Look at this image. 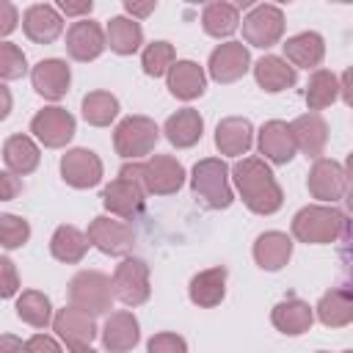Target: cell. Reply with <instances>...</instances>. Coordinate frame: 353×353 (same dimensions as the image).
<instances>
[{"instance_id": "4fadbf2b", "label": "cell", "mask_w": 353, "mask_h": 353, "mask_svg": "<svg viewBox=\"0 0 353 353\" xmlns=\"http://www.w3.org/2000/svg\"><path fill=\"white\" fill-rule=\"evenodd\" d=\"M251 55L243 47V41H226L218 44L210 55V77L218 83H234L248 72Z\"/></svg>"}, {"instance_id": "e0dca14e", "label": "cell", "mask_w": 353, "mask_h": 353, "mask_svg": "<svg viewBox=\"0 0 353 353\" xmlns=\"http://www.w3.org/2000/svg\"><path fill=\"white\" fill-rule=\"evenodd\" d=\"M22 28H25V33H28L30 41H36V44H50V41H55V39L61 36L63 19H61V14H58L50 3H36V6H30V8L25 11Z\"/></svg>"}, {"instance_id": "1f68e13d", "label": "cell", "mask_w": 353, "mask_h": 353, "mask_svg": "<svg viewBox=\"0 0 353 353\" xmlns=\"http://www.w3.org/2000/svg\"><path fill=\"white\" fill-rule=\"evenodd\" d=\"M3 160L11 174L25 176L39 165V146L28 135H11L3 143Z\"/></svg>"}, {"instance_id": "60d3db41", "label": "cell", "mask_w": 353, "mask_h": 353, "mask_svg": "<svg viewBox=\"0 0 353 353\" xmlns=\"http://www.w3.org/2000/svg\"><path fill=\"white\" fill-rule=\"evenodd\" d=\"M146 350L149 353H188V345H185V339L179 334H168L165 331V334H154L149 339Z\"/></svg>"}, {"instance_id": "74e56055", "label": "cell", "mask_w": 353, "mask_h": 353, "mask_svg": "<svg viewBox=\"0 0 353 353\" xmlns=\"http://www.w3.org/2000/svg\"><path fill=\"white\" fill-rule=\"evenodd\" d=\"M141 66L149 77H160L165 74L171 66H174V47L168 41H152L146 50H143V58H141Z\"/></svg>"}, {"instance_id": "f907efd6", "label": "cell", "mask_w": 353, "mask_h": 353, "mask_svg": "<svg viewBox=\"0 0 353 353\" xmlns=\"http://www.w3.org/2000/svg\"><path fill=\"white\" fill-rule=\"evenodd\" d=\"M72 353H97L91 345H77V347H72Z\"/></svg>"}, {"instance_id": "6da1fadb", "label": "cell", "mask_w": 353, "mask_h": 353, "mask_svg": "<svg viewBox=\"0 0 353 353\" xmlns=\"http://www.w3.org/2000/svg\"><path fill=\"white\" fill-rule=\"evenodd\" d=\"M234 185L245 201V207L256 215H270L284 204V193L273 176V171L259 157H243L232 168Z\"/></svg>"}, {"instance_id": "681fc988", "label": "cell", "mask_w": 353, "mask_h": 353, "mask_svg": "<svg viewBox=\"0 0 353 353\" xmlns=\"http://www.w3.org/2000/svg\"><path fill=\"white\" fill-rule=\"evenodd\" d=\"M8 113H11V91L0 83V121H3Z\"/></svg>"}, {"instance_id": "ee69618b", "label": "cell", "mask_w": 353, "mask_h": 353, "mask_svg": "<svg viewBox=\"0 0 353 353\" xmlns=\"http://www.w3.org/2000/svg\"><path fill=\"white\" fill-rule=\"evenodd\" d=\"M25 353H61V347H58V342L52 336L36 334V336H30L25 342Z\"/></svg>"}, {"instance_id": "3957f363", "label": "cell", "mask_w": 353, "mask_h": 353, "mask_svg": "<svg viewBox=\"0 0 353 353\" xmlns=\"http://www.w3.org/2000/svg\"><path fill=\"white\" fill-rule=\"evenodd\" d=\"M190 188H193L196 201L204 210H226L234 201L232 188H229V168L218 157H204L193 165Z\"/></svg>"}, {"instance_id": "ba28073f", "label": "cell", "mask_w": 353, "mask_h": 353, "mask_svg": "<svg viewBox=\"0 0 353 353\" xmlns=\"http://www.w3.org/2000/svg\"><path fill=\"white\" fill-rule=\"evenodd\" d=\"M185 182V168L179 160L168 157V154H154L152 160L141 163V185L143 193H154V196H171L182 188Z\"/></svg>"}, {"instance_id": "5bb4252c", "label": "cell", "mask_w": 353, "mask_h": 353, "mask_svg": "<svg viewBox=\"0 0 353 353\" xmlns=\"http://www.w3.org/2000/svg\"><path fill=\"white\" fill-rule=\"evenodd\" d=\"M146 193L135 185V182H127V179H113L110 185H105V190H102V204H105V210L108 212H113V215H119V218H124V221H132V218H138L141 212H143V199Z\"/></svg>"}, {"instance_id": "8992f818", "label": "cell", "mask_w": 353, "mask_h": 353, "mask_svg": "<svg viewBox=\"0 0 353 353\" xmlns=\"http://www.w3.org/2000/svg\"><path fill=\"white\" fill-rule=\"evenodd\" d=\"M113 298H119L127 306H141L143 301H149V268L143 259H124L121 265H116L113 270Z\"/></svg>"}, {"instance_id": "2e32d148", "label": "cell", "mask_w": 353, "mask_h": 353, "mask_svg": "<svg viewBox=\"0 0 353 353\" xmlns=\"http://www.w3.org/2000/svg\"><path fill=\"white\" fill-rule=\"evenodd\" d=\"M66 50L74 61H94L105 50V30L91 19H80L66 33Z\"/></svg>"}, {"instance_id": "836d02e7", "label": "cell", "mask_w": 353, "mask_h": 353, "mask_svg": "<svg viewBox=\"0 0 353 353\" xmlns=\"http://www.w3.org/2000/svg\"><path fill=\"white\" fill-rule=\"evenodd\" d=\"M237 22H240V14H237V6H232V3H210L201 14L204 30L215 39L232 36L237 30Z\"/></svg>"}, {"instance_id": "44dd1931", "label": "cell", "mask_w": 353, "mask_h": 353, "mask_svg": "<svg viewBox=\"0 0 353 353\" xmlns=\"http://www.w3.org/2000/svg\"><path fill=\"white\" fill-rule=\"evenodd\" d=\"M141 339V331H138V320L132 312H113L108 320H105V328H102V345L105 350L110 353H127L138 345Z\"/></svg>"}, {"instance_id": "52a82bcc", "label": "cell", "mask_w": 353, "mask_h": 353, "mask_svg": "<svg viewBox=\"0 0 353 353\" xmlns=\"http://www.w3.org/2000/svg\"><path fill=\"white\" fill-rule=\"evenodd\" d=\"M85 237H88L91 245H97L102 254H110V256H124L135 245L132 226L127 221H116V218H108V215L94 218Z\"/></svg>"}, {"instance_id": "4dcf8cb0", "label": "cell", "mask_w": 353, "mask_h": 353, "mask_svg": "<svg viewBox=\"0 0 353 353\" xmlns=\"http://www.w3.org/2000/svg\"><path fill=\"white\" fill-rule=\"evenodd\" d=\"M143 41V30L130 17H113L105 28V47H110L119 55H132Z\"/></svg>"}, {"instance_id": "ac0fdd59", "label": "cell", "mask_w": 353, "mask_h": 353, "mask_svg": "<svg viewBox=\"0 0 353 353\" xmlns=\"http://www.w3.org/2000/svg\"><path fill=\"white\" fill-rule=\"evenodd\" d=\"M30 80H33V88L44 97V99H61L66 91H69V83H72V72L63 61L58 58H47V61H39L30 72Z\"/></svg>"}, {"instance_id": "d4e9b609", "label": "cell", "mask_w": 353, "mask_h": 353, "mask_svg": "<svg viewBox=\"0 0 353 353\" xmlns=\"http://www.w3.org/2000/svg\"><path fill=\"white\" fill-rule=\"evenodd\" d=\"M254 141V127L248 119L229 116L215 127V146L221 154H245Z\"/></svg>"}, {"instance_id": "8d00e7d4", "label": "cell", "mask_w": 353, "mask_h": 353, "mask_svg": "<svg viewBox=\"0 0 353 353\" xmlns=\"http://www.w3.org/2000/svg\"><path fill=\"white\" fill-rule=\"evenodd\" d=\"M17 314L19 320H25L28 325L33 328H44L50 323V314H52V306H50V298L39 290H25L19 298H17Z\"/></svg>"}, {"instance_id": "277c9868", "label": "cell", "mask_w": 353, "mask_h": 353, "mask_svg": "<svg viewBox=\"0 0 353 353\" xmlns=\"http://www.w3.org/2000/svg\"><path fill=\"white\" fill-rule=\"evenodd\" d=\"M69 301L85 314H102L113 306V284L99 270H80L69 281Z\"/></svg>"}, {"instance_id": "bcb514c9", "label": "cell", "mask_w": 353, "mask_h": 353, "mask_svg": "<svg viewBox=\"0 0 353 353\" xmlns=\"http://www.w3.org/2000/svg\"><path fill=\"white\" fill-rule=\"evenodd\" d=\"M58 8H61L63 14H72V17H80V14H91V8H94V3H91V0H83V3H72V0H61V3H58Z\"/></svg>"}, {"instance_id": "f35d334b", "label": "cell", "mask_w": 353, "mask_h": 353, "mask_svg": "<svg viewBox=\"0 0 353 353\" xmlns=\"http://www.w3.org/2000/svg\"><path fill=\"white\" fill-rule=\"evenodd\" d=\"M28 237H30V226H28L25 218L11 215V212L0 215V245L3 248H8V251L19 248V245L28 243Z\"/></svg>"}, {"instance_id": "f6af8a7d", "label": "cell", "mask_w": 353, "mask_h": 353, "mask_svg": "<svg viewBox=\"0 0 353 353\" xmlns=\"http://www.w3.org/2000/svg\"><path fill=\"white\" fill-rule=\"evenodd\" d=\"M17 19H19L17 8L8 0H0V36H8L17 28Z\"/></svg>"}, {"instance_id": "8fae6325", "label": "cell", "mask_w": 353, "mask_h": 353, "mask_svg": "<svg viewBox=\"0 0 353 353\" xmlns=\"http://www.w3.org/2000/svg\"><path fill=\"white\" fill-rule=\"evenodd\" d=\"M309 193L320 201H336L345 196L347 190V171L342 163L336 160H325V157H317L312 171H309Z\"/></svg>"}, {"instance_id": "484cf974", "label": "cell", "mask_w": 353, "mask_h": 353, "mask_svg": "<svg viewBox=\"0 0 353 353\" xmlns=\"http://www.w3.org/2000/svg\"><path fill=\"white\" fill-rule=\"evenodd\" d=\"M284 55L287 61L295 66H303V69H314L323 63V55H325V44H323V36L314 33V30H303L292 39H287L284 44Z\"/></svg>"}, {"instance_id": "7dc6e473", "label": "cell", "mask_w": 353, "mask_h": 353, "mask_svg": "<svg viewBox=\"0 0 353 353\" xmlns=\"http://www.w3.org/2000/svg\"><path fill=\"white\" fill-rule=\"evenodd\" d=\"M0 353H25V342L14 334H0Z\"/></svg>"}, {"instance_id": "4316f807", "label": "cell", "mask_w": 353, "mask_h": 353, "mask_svg": "<svg viewBox=\"0 0 353 353\" xmlns=\"http://www.w3.org/2000/svg\"><path fill=\"white\" fill-rule=\"evenodd\" d=\"M204 69L193 61H176L168 69V91L176 99H196L204 94Z\"/></svg>"}, {"instance_id": "d6986e66", "label": "cell", "mask_w": 353, "mask_h": 353, "mask_svg": "<svg viewBox=\"0 0 353 353\" xmlns=\"http://www.w3.org/2000/svg\"><path fill=\"white\" fill-rule=\"evenodd\" d=\"M259 152L276 163V165H284L295 157V141H292V132H290V124L273 119V121H265L262 130H259Z\"/></svg>"}, {"instance_id": "f1b7e54d", "label": "cell", "mask_w": 353, "mask_h": 353, "mask_svg": "<svg viewBox=\"0 0 353 353\" xmlns=\"http://www.w3.org/2000/svg\"><path fill=\"white\" fill-rule=\"evenodd\" d=\"M226 292V268H210L190 279V301L196 306H218Z\"/></svg>"}, {"instance_id": "c3c4849f", "label": "cell", "mask_w": 353, "mask_h": 353, "mask_svg": "<svg viewBox=\"0 0 353 353\" xmlns=\"http://www.w3.org/2000/svg\"><path fill=\"white\" fill-rule=\"evenodd\" d=\"M124 8H127V14H132V19H135V17H149V14L157 8V3H154V0H149V3H132V0H130V3H124Z\"/></svg>"}, {"instance_id": "d6a6232c", "label": "cell", "mask_w": 353, "mask_h": 353, "mask_svg": "<svg viewBox=\"0 0 353 353\" xmlns=\"http://www.w3.org/2000/svg\"><path fill=\"white\" fill-rule=\"evenodd\" d=\"M88 245H91L88 237H85L77 226H58L55 234H52V240H50L52 256H55L58 262H66V265L80 262V259L85 256Z\"/></svg>"}, {"instance_id": "30bf717a", "label": "cell", "mask_w": 353, "mask_h": 353, "mask_svg": "<svg viewBox=\"0 0 353 353\" xmlns=\"http://www.w3.org/2000/svg\"><path fill=\"white\" fill-rule=\"evenodd\" d=\"M30 132L50 149H61L74 135V116L63 108H44L33 116Z\"/></svg>"}, {"instance_id": "5b68a950", "label": "cell", "mask_w": 353, "mask_h": 353, "mask_svg": "<svg viewBox=\"0 0 353 353\" xmlns=\"http://www.w3.org/2000/svg\"><path fill=\"white\" fill-rule=\"evenodd\" d=\"M160 138V130L152 119L146 116H127L124 121H119L116 132H113V146L121 157L127 160H135V157H143L154 149Z\"/></svg>"}, {"instance_id": "d590c367", "label": "cell", "mask_w": 353, "mask_h": 353, "mask_svg": "<svg viewBox=\"0 0 353 353\" xmlns=\"http://www.w3.org/2000/svg\"><path fill=\"white\" fill-rule=\"evenodd\" d=\"M119 113V99L110 91H91L83 97V116L94 127H108Z\"/></svg>"}, {"instance_id": "f546056e", "label": "cell", "mask_w": 353, "mask_h": 353, "mask_svg": "<svg viewBox=\"0 0 353 353\" xmlns=\"http://www.w3.org/2000/svg\"><path fill=\"white\" fill-rule=\"evenodd\" d=\"M317 317L328 328H342L353 320V295L345 287L328 290L317 303Z\"/></svg>"}, {"instance_id": "9a60e30c", "label": "cell", "mask_w": 353, "mask_h": 353, "mask_svg": "<svg viewBox=\"0 0 353 353\" xmlns=\"http://www.w3.org/2000/svg\"><path fill=\"white\" fill-rule=\"evenodd\" d=\"M295 149H301L306 157H320L325 143H328V124L320 113H303L290 124Z\"/></svg>"}, {"instance_id": "cb8c5ba5", "label": "cell", "mask_w": 353, "mask_h": 353, "mask_svg": "<svg viewBox=\"0 0 353 353\" xmlns=\"http://www.w3.org/2000/svg\"><path fill=\"white\" fill-rule=\"evenodd\" d=\"M254 77H256L259 88H265L268 94L287 91V88H292L295 80H298L295 69H292L284 58H279V55H265V58H259L256 66H254Z\"/></svg>"}, {"instance_id": "7a4b0ae2", "label": "cell", "mask_w": 353, "mask_h": 353, "mask_svg": "<svg viewBox=\"0 0 353 353\" xmlns=\"http://www.w3.org/2000/svg\"><path fill=\"white\" fill-rule=\"evenodd\" d=\"M292 234L301 243H312V245L336 243L339 237L347 234V218H345V212H339L334 207L312 204V207H303L295 212Z\"/></svg>"}, {"instance_id": "ab89813d", "label": "cell", "mask_w": 353, "mask_h": 353, "mask_svg": "<svg viewBox=\"0 0 353 353\" xmlns=\"http://www.w3.org/2000/svg\"><path fill=\"white\" fill-rule=\"evenodd\" d=\"M25 52L11 41H0V80H17L25 74Z\"/></svg>"}, {"instance_id": "f5cc1de1", "label": "cell", "mask_w": 353, "mask_h": 353, "mask_svg": "<svg viewBox=\"0 0 353 353\" xmlns=\"http://www.w3.org/2000/svg\"><path fill=\"white\" fill-rule=\"evenodd\" d=\"M320 353H323V350H320Z\"/></svg>"}, {"instance_id": "816d5d0a", "label": "cell", "mask_w": 353, "mask_h": 353, "mask_svg": "<svg viewBox=\"0 0 353 353\" xmlns=\"http://www.w3.org/2000/svg\"><path fill=\"white\" fill-rule=\"evenodd\" d=\"M345 353H350V350H345Z\"/></svg>"}, {"instance_id": "b9f144b4", "label": "cell", "mask_w": 353, "mask_h": 353, "mask_svg": "<svg viewBox=\"0 0 353 353\" xmlns=\"http://www.w3.org/2000/svg\"><path fill=\"white\" fill-rule=\"evenodd\" d=\"M19 290V276L11 259L0 256V298H11Z\"/></svg>"}, {"instance_id": "7402d4cb", "label": "cell", "mask_w": 353, "mask_h": 353, "mask_svg": "<svg viewBox=\"0 0 353 353\" xmlns=\"http://www.w3.org/2000/svg\"><path fill=\"white\" fill-rule=\"evenodd\" d=\"M270 320H273V325H276L281 334L298 336V334H303V331L312 328L314 312H312V306H309L306 301H301V298H287V301H281V303L273 306Z\"/></svg>"}, {"instance_id": "e575fe53", "label": "cell", "mask_w": 353, "mask_h": 353, "mask_svg": "<svg viewBox=\"0 0 353 353\" xmlns=\"http://www.w3.org/2000/svg\"><path fill=\"white\" fill-rule=\"evenodd\" d=\"M339 97V80L328 69H314L306 85V105L309 110H323Z\"/></svg>"}, {"instance_id": "7c38bea8", "label": "cell", "mask_w": 353, "mask_h": 353, "mask_svg": "<svg viewBox=\"0 0 353 353\" xmlns=\"http://www.w3.org/2000/svg\"><path fill=\"white\" fill-rule=\"evenodd\" d=\"M61 176L72 188H94L102 179V160L91 149H69L61 157Z\"/></svg>"}, {"instance_id": "9c48e42d", "label": "cell", "mask_w": 353, "mask_h": 353, "mask_svg": "<svg viewBox=\"0 0 353 353\" xmlns=\"http://www.w3.org/2000/svg\"><path fill=\"white\" fill-rule=\"evenodd\" d=\"M284 33V14L279 6H254L243 19V39L251 47H273Z\"/></svg>"}, {"instance_id": "ffe728a7", "label": "cell", "mask_w": 353, "mask_h": 353, "mask_svg": "<svg viewBox=\"0 0 353 353\" xmlns=\"http://www.w3.org/2000/svg\"><path fill=\"white\" fill-rule=\"evenodd\" d=\"M52 328L58 331V336L69 345V347H77V345H91V339L97 336V325H94V317L74 309V306H66L55 314L52 320Z\"/></svg>"}, {"instance_id": "7bdbcfd3", "label": "cell", "mask_w": 353, "mask_h": 353, "mask_svg": "<svg viewBox=\"0 0 353 353\" xmlns=\"http://www.w3.org/2000/svg\"><path fill=\"white\" fill-rule=\"evenodd\" d=\"M22 193V179L11 171H0V201H11Z\"/></svg>"}, {"instance_id": "603a6c76", "label": "cell", "mask_w": 353, "mask_h": 353, "mask_svg": "<svg viewBox=\"0 0 353 353\" xmlns=\"http://www.w3.org/2000/svg\"><path fill=\"white\" fill-rule=\"evenodd\" d=\"M292 256V240L284 232H265L254 243V259L262 270H281Z\"/></svg>"}, {"instance_id": "83f0119b", "label": "cell", "mask_w": 353, "mask_h": 353, "mask_svg": "<svg viewBox=\"0 0 353 353\" xmlns=\"http://www.w3.org/2000/svg\"><path fill=\"white\" fill-rule=\"evenodd\" d=\"M201 130H204V121H201L199 110H193V108H182V110H176L174 116L165 119V127H163L165 138H168L176 149H188V146H193V143L201 138Z\"/></svg>"}]
</instances>
